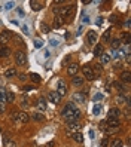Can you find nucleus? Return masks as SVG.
Masks as SVG:
<instances>
[{
  "instance_id": "obj_29",
  "label": "nucleus",
  "mask_w": 131,
  "mask_h": 147,
  "mask_svg": "<svg viewBox=\"0 0 131 147\" xmlns=\"http://www.w3.org/2000/svg\"><path fill=\"white\" fill-rule=\"evenodd\" d=\"M122 40H124V43H125V45H130V42H131V37H130V34L125 31V33H122Z\"/></svg>"
},
{
  "instance_id": "obj_33",
  "label": "nucleus",
  "mask_w": 131,
  "mask_h": 147,
  "mask_svg": "<svg viewBox=\"0 0 131 147\" xmlns=\"http://www.w3.org/2000/svg\"><path fill=\"white\" fill-rule=\"evenodd\" d=\"M101 40H103L104 43H107V42L110 40V31H109V30H107V31H104L103 37H101Z\"/></svg>"
},
{
  "instance_id": "obj_8",
  "label": "nucleus",
  "mask_w": 131,
  "mask_h": 147,
  "mask_svg": "<svg viewBox=\"0 0 131 147\" xmlns=\"http://www.w3.org/2000/svg\"><path fill=\"white\" fill-rule=\"evenodd\" d=\"M86 39H88L90 45H95V43H97V33H95L94 30H90L88 34H86Z\"/></svg>"
},
{
  "instance_id": "obj_13",
  "label": "nucleus",
  "mask_w": 131,
  "mask_h": 147,
  "mask_svg": "<svg viewBox=\"0 0 131 147\" xmlns=\"http://www.w3.org/2000/svg\"><path fill=\"white\" fill-rule=\"evenodd\" d=\"M36 106H37V110L40 111V113H42V111H45L46 110V100L45 98H39L37 102H36Z\"/></svg>"
},
{
  "instance_id": "obj_49",
  "label": "nucleus",
  "mask_w": 131,
  "mask_h": 147,
  "mask_svg": "<svg viewBox=\"0 0 131 147\" xmlns=\"http://www.w3.org/2000/svg\"><path fill=\"white\" fill-rule=\"evenodd\" d=\"M0 132H2V128H0Z\"/></svg>"
},
{
  "instance_id": "obj_2",
  "label": "nucleus",
  "mask_w": 131,
  "mask_h": 147,
  "mask_svg": "<svg viewBox=\"0 0 131 147\" xmlns=\"http://www.w3.org/2000/svg\"><path fill=\"white\" fill-rule=\"evenodd\" d=\"M11 37H12V33L9 30H3L0 33V45H6L11 40Z\"/></svg>"
},
{
  "instance_id": "obj_14",
  "label": "nucleus",
  "mask_w": 131,
  "mask_h": 147,
  "mask_svg": "<svg viewBox=\"0 0 131 147\" xmlns=\"http://www.w3.org/2000/svg\"><path fill=\"white\" fill-rule=\"evenodd\" d=\"M106 125H107L109 128H119V120H118V119H113V117H107Z\"/></svg>"
},
{
  "instance_id": "obj_47",
  "label": "nucleus",
  "mask_w": 131,
  "mask_h": 147,
  "mask_svg": "<svg viewBox=\"0 0 131 147\" xmlns=\"http://www.w3.org/2000/svg\"><path fill=\"white\" fill-rule=\"evenodd\" d=\"M125 27H127V30L130 28V20H127V21H125Z\"/></svg>"
},
{
  "instance_id": "obj_7",
  "label": "nucleus",
  "mask_w": 131,
  "mask_h": 147,
  "mask_svg": "<svg viewBox=\"0 0 131 147\" xmlns=\"http://www.w3.org/2000/svg\"><path fill=\"white\" fill-rule=\"evenodd\" d=\"M57 94L60 95V97H64V95L67 94V83L64 80L58 82V91H57Z\"/></svg>"
},
{
  "instance_id": "obj_5",
  "label": "nucleus",
  "mask_w": 131,
  "mask_h": 147,
  "mask_svg": "<svg viewBox=\"0 0 131 147\" xmlns=\"http://www.w3.org/2000/svg\"><path fill=\"white\" fill-rule=\"evenodd\" d=\"M15 61L18 65H24L25 61H27V57H25V54L22 52V51H18V52L15 54Z\"/></svg>"
},
{
  "instance_id": "obj_6",
  "label": "nucleus",
  "mask_w": 131,
  "mask_h": 147,
  "mask_svg": "<svg viewBox=\"0 0 131 147\" xmlns=\"http://www.w3.org/2000/svg\"><path fill=\"white\" fill-rule=\"evenodd\" d=\"M29 120H30L29 113H25V111H20L18 116H16V120H15V122H16V123H27Z\"/></svg>"
},
{
  "instance_id": "obj_45",
  "label": "nucleus",
  "mask_w": 131,
  "mask_h": 147,
  "mask_svg": "<svg viewBox=\"0 0 131 147\" xmlns=\"http://www.w3.org/2000/svg\"><path fill=\"white\" fill-rule=\"evenodd\" d=\"M107 144H109V141H107V140H103V141H101V146H103V147H106Z\"/></svg>"
},
{
  "instance_id": "obj_40",
  "label": "nucleus",
  "mask_w": 131,
  "mask_h": 147,
  "mask_svg": "<svg viewBox=\"0 0 131 147\" xmlns=\"http://www.w3.org/2000/svg\"><path fill=\"white\" fill-rule=\"evenodd\" d=\"M113 86H115V88H118L119 91H122V89H124V88H122V85H121L119 82H115V83H113Z\"/></svg>"
},
{
  "instance_id": "obj_24",
  "label": "nucleus",
  "mask_w": 131,
  "mask_h": 147,
  "mask_svg": "<svg viewBox=\"0 0 131 147\" xmlns=\"http://www.w3.org/2000/svg\"><path fill=\"white\" fill-rule=\"evenodd\" d=\"M72 138L76 141V143H83V135L81 134V132H76V134H73L72 135Z\"/></svg>"
},
{
  "instance_id": "obj_9",
  "label": "nucleus",
  "mask_w": 131,
  "mask_h": 147,
  "mask_svg": "<svg viewBox=\"0 0 131 147\" xmlns=\"http://www.w3.org/2000/svg\"><path fill=\"white\" fill-rule=\"evenodd\" d=\"M48 100H49L51 102H54V104H57V102H60L61 97L57 94V91H51V92H49V95H48Z\"/></svg>"
},
{
  "instance_id": "obj_36",
  "label": "nucleus",
  "mask_w": 131,
  "mask_h": 147,
  "mask_svg": "<svg viewBox=\"0 0 131 147\" xmlns=\"http://www.w3.org/2000/svg\"><path fill=\"white\" fill-rule=\"evenodd\" d=\"M34 46H36V48H42L43 46V42L40 39H36V40H34Z\"/></svg>"
},
{
  "instance_id": "obj_46",
  "label": "nucleus",
  "mask_w": 131,
  "mask_h": 147,
  "mask_svg": "<svg viewBox=\"0 0 131 147\" xmlns=\"http://www.w3.org/2000/svg\"><path fill=\"white\" fill-rule=\"evenodd\" d=\"M29 106V100H24L22 101V107H27Z\"/></svg>"
},
{
  "instance_id": "obj_1",
  "label": "nucleus",
  "mask_w": 131,
  "mask_h": 147,
  "mask_svg": "<svg viewBox=\"0 0 131 147\" xmlns=\"http://www.w3.org/2000/svg\"><path fill=\"white\" fill-rule=\"evenodd\" d=\"M75 110H76L75 104H73V102H69V104H66V107H64L63 110H61V116H63V117L66 119L67 116H70Z\"/></svg>"
},
{
  "instance_id": "obj_31",
  "label": "nucleus",
  "mask_w": 131,
  "mask_h": 147,
  "mask_svg": "<svg viewBox=\"0 0 131 147\" xmlns=\"http://www.w3.org/2000/svg\"><path fill=\"white\" fill-rule=\"evenodd\" d=\"M40 30H42V33H49L51 31V27H49L46 22H42L40 24Z\"/></svg>"
},
{
  "instance_id": "obj_27",
  "label": "nucleus",
  "mask_w": 131,
  "mask_h": 147,
  "mask_svg": "<svg viewBox=\"0 0 131 147\" xmlns=\"http://www.w3.org/2000/svg\"><path fill=\"white\" fill-rule=\"evenodd\" d=\"M16 74H18V73H16V70H15V68H9V70H6V73H5V77H15Z\"/></svg>"
},
{
  "instance_id": "obj_16",
  "label": "nucleus",
  "mask_w": 131,
  "mask_h": 147,
  "mask_svg": "<svg viewBox=\"0 0 131 147\" xmlns=\"http://www.w3.org/2000/svg\"><path fill=\"white\" fill-rule=\"evenodd\" d=\"M119 115H121V110H119V109H115V107H113V109H110V110H109V116H107V117H113V119H118V117H119Z\"/></svg>"
},
{
  "instance_id": "obj_37",
  "label": "nucleus",
  "mask_w": 131,
  "mask_h": 147,
  "mask_svg": "<svg viewBox=\"0 0 131 147\" xmlns=\"http://www.w3.org/2000/svg\"><path fill=\"white\" fill-rule=\"evenodd\" d=\"M31 89H34L31 85H25L24 88H22V91H25V92H29V91H31Z\"/></svg>"
},
{
  "instance_id": "obj_17",
  "label": "nucleus",
  "mask_w": 131,
  "mask_h": 147,
  "mask_svg": "<svg viewBox=\"0 0 131 147\" xmlns=\"http://www.w3.org/2000/svg\"><path fill=\"white\" fill-rule=\"evenodd\" d=\"M11 55V49L7 48V46H0V57L2 58H6V57H9Z\"/></svg>"
},
{
  "instance_id": "obj_32",
  "label": "nucleus",
  "mask_w": 131,
  "mask_h": 147,
  "mask_svg": "<svg viewBox=\"0 0 131 147\" xmlns=\"http://www.w3.org/2000/svg\"><path fill=\"white\" fill-rule=\"evenodd\" d=\"M110 45H112L113 49H118V48L121 46V40H119V39H113V40L110 42Z\"/></svg>"
},
{
  "instance_id": "obj_30",
  "label": "nucleus",
  "mask_w": 131,
  "mask_h": 147,
  "mask_svg": "<svg viewBox=\"0 0 131 147\" xmlns=\"http://www.w3.org/2000/svg\"><path fill=\"white\" fill-rule=\"evenodd\" d=\"M15 100V95L12 92H6V98H5V102H14Z\"/></svg>"
},
{
  "instance_id": "obj_23",
  "label": "nucleus",
  "mask_w": 131,
  "mask_h": 147,
  "mask_svg": "<svg viewBox=\"0 0 131 147\" xmlns=\"http://www.w3.org/2000/svg\"><path fill=\"white\" fill-rule=\"evenodd\" d=\"M63 24H64V20L61 18L60 15H57V16H55V20H54V25H55L57 28H60V27H61V25H63Z\"/></svg>"
},
{
  "instance_id": "obj_11",
  "label": "nucleus",
  "mask_w": 131,
  "mask_h": 147,
  "mask_svg": "<svg viewBox=\"0 0 131 147\" xmlns=\"http://www.w3.org/2000/svg\"><path fill=\"white\" fill-rule=\"evenodd\" d=\"M77 70H79V65H77L76 63H73V64H70L67 67V74L69 76H76Z\"/></svg>"
},
{
  "instance_id": "obj_34",
  "label": "nucleus",
  "mask_w": 131,
  "mask_h": 147,
  "mask_svg": "<svg viewBox=\"0 0 131 147\" xmlns=\"http://www.w3.org/2000/svg\"><path fill=\"white\" fill-rule=\"evenodd\" d=\"M5 98H6V89L0 88V102H5Z\"/></svg>"
},
{
  "instance_id": "obj_44",
  "label": "nucleus",
  "mask_w": 131,
  "mask_h": 147,
  "mask_svg": "<svg viewBox=\"0 0 131 147\" xmlns=\"http://www.w3.org/2000/svg\"><path fill=\"white\" fill-rule=\"evenodd\" d=\"M15 6V3H12V2H9V3H7L6 5V9H11V7H14Z\"/></svg>"
},
{
  "instance_id": "obj_18",
  "label": "nucleus",
  "mask_w": 131,
  "mask_h": 147,
  "mask_svg": "<svg viewBox=\"0 0 131 147\" xmlns=\"http://www.w3.org/2000/svg\"><path fill=\"white\" fill-rule=\"evenodd\" d=\"M30 6H31L33 11H40L42 6H43V3H42V2H36V0H31V2H30Z\"/></svg>"
},
{
  "instance_id": "obj_25",
  "label": "nucleus",
  "mask_w": 131,
  "mask_h": 147,
  "mask_svg": "<svg viewBox=\"0 0 131 147\" xmlns=\"http://www.w3.org/2000/svg\"><path fill=\"white\" fill-rule=\"evenodd\" d=\"M29 77L31 79V82H33V83H39V82H40V76H39L37 73H30V76H29Z\"/></svg>"
},
{
  "instance_id": "obj_43",
  "label": "nucleus",
  "mask_w": 131,
  "mask_h": 147,
  "mask_svg": "<svg viewBox=\"0 0 131 147\" xmlns=\"http://www.w3.org/2000/svg\"><path fill=\"white\" fill-rule=\"evenodd\" d=\"M5 111V102H0V115Z\"/></svg>"
},
{
  "instance_id": "obj_48",
  "label": "nucleus",
  "mask_w": 131,
  "mask_h": 147,
  "mask_svg": "<svg viewBox=\"0 0 131 147\" xmlns=\"http://www.w3.org/2000/svg\"><path fill=\"white\" fill-rule=\"evenodd\" d=\"M95 70H97V71L100 73V71H101V67H100V65H95Z\"/></svg>"
},
{
  "instance_id": "obj_10",
  "label": "nucleus",
  "mask_w": 131,
  "mask_h": 147,
  "mask_svg": "<svg viewBox=\"0 0 131 147\" xmlns=\"http://www.w3.org/2000/svg\"><path fill=\"white\" fill-rule=\"evenodd\" d=\"M79 116H81V111L76 109V110L73 111V113H72L70 116H67V117H66V120H67L69 123H72V122H76V120L79 119Z\"/></svg>"
},
{
  "instance_id": "obj_39",
  "label": "nucleus",
  "mask_w": 131,
  "mask_h": 147,
  "mask_svg": "<svg viewBox=\"0 0 131 147\" xmlns=\"http://www.w3.org/2000/svg\"><path fill=\"white\" fill-rule=\"evenodd\" d=\"M106 120H103V122H100V129H103V131H106Z\"/></svg>"
},
{
  "instance_id": "obj_19",
  "label": "nucleus",
  "mask_w": 131,
  "mask_h": 147,
  "mask_svg": "<svg viewBox=\"0 0 131 147\" xmlns=\"http://www.w3.org/2000/svg\"><path fill=\"white\" fill-rule=\"evenodd\" d=\"M103 52H104L103 45H95V48H94V55H95V57H101Z\"/></svg>"
},
{
  "instance_id": "obj_3",
  "label": "nucleus",
  "mask_w": 131,
  "mask_h": 147,
  "mask_svg": "<svg viewBox=\"0 0 131 147\" xmlns=\"http://www.w3.org/2000/svg\"><path fill=\"white\" fill-rule=\"evenodd\" d=\"M82 71H83V77H86L88 80H94L95 79V74H94V70L90 67V65H85L82 68Z\"/></svg>"
},
{
  "instance_id": "obj_12",
  "label": "nucleus",
  "mask_w": 131,
  "mask_h": 147,
  "mask_svg": "<svg viewBox=\"0 0 131 147\" xmlns=\"http://www.w3.org/2000/svg\"><path fill=\"white\" fill-rule=\"evenodd\" d=\"M72 11H73V5H67V6H64L63 9L60 11V16H61V18H64V16L70 15Z\"/></svg>"
},
{
  "instance_id": "obj_15",
  "label": "nucleus",
  "mask_w": 131,
  "mask_h": 147,
  "mask_svg": "<svg viewBox=\"0 0 131 147\" xmlns=\"http://www.w3.org/2000/svg\"><path fill=\"white\" fill-rule=\"evenodd\" d=\"M73 101L85 102V94H83V92H76V94H73Z\"/></svg>"
},
{
  "instance_id": "obj_42",
  "label": "nucleus",
  "mask_w": 131,
  "mask_h": 147,
  "mask_svg": "<svg viewBox=\"0 0 131 147\" xmlns=\"http://www.w3.org/2000/svg\"><path fill=\"white\" fill-rule=\"evenodd\" d=\"M109 20H110V22H116V21H118V16H116V15H112Z\"/></svg>"
},
{
  "instance_id": "obj_21",
  "label": "nucleus",
  "mask_w": 131,
  "mask_h": 147,
  "mask_svg": "<svg viewBox=\"0 0 131 147\" xmlns=\"http://www.w3.org/2000/svg\"><path fill=\"white\" fill-rule=\"evenodd\" d=\"M72 82H73V85H75V86H81V85L83 83V77L73 76V77H72Z\"/></svg>"
},
{
  "instance_id": "obj_35",
  "label": "nucleus",
  "mask_w": 131,
  "mask_h": 147,
  "mask_svg": "<svg viewBox=\"0 0 131 147\" xmlns=\"http://www.w3.org/2000/svg\"><path fill=\"white\" fill-rule=\"evenodd\" d=\"M33 119H34V120H39V122H40V120H43V115L40 113V111H36V113H33Z\"/></svg>"
},
{
  "instance_id": "obj_26",
  "label": "nucleus",
  "mask_w": 131,
  "mask_h": 147,
  "mask_svg": "<svg viewBox=\"0 0 131 147\" xmlns=\"http://www.w3.org/2000/svg\"><path fill=\"white\" fill-rule=\"evenodd\" d=\"M110 147H122V141L119 140V138H113V140L110 141Z\"/></svg>"
},
{
  "instance_id": "obj_4",
  "label": "nucleus",
  "mask_w": 131,
  "mask_h": 147,
  "mask_svg": "<svg viewBox=\"0 0 131 147\" xmlns=\"http://www.w3.org/2000/svg\"><path fill=\"white\" fill-rule=\"evenodd\" d=\"M81 128H82V126H81L79 123H70V125H69V128H67V131H66V132H67V135H69V137H72L73 134L79 132V131H81Z\"/></svg>"
},
{
  "instance_id": "obj_28",
  "label": "nucleus",
  "mask_w": 131,
  "mask_h": 147,
  "mask_svg": "<svg viewBox=\"0 0 131 147\" xmlns=\"http://www.w3.org/2000/svg\"><path fill=\"white\" fill-rule=\"evenodd\" d=\"M100 61H101V64H107V63L110 61V55H109V54H103V55L100 57Z\"/></svg>"
},
{
  "instance_id": "obj_20",
  "label": "nucleus",
  "mask_w": 131,
  "mask_h": 147,
  "mask_svg": "<svg viewBox=\"0 0 131 147\" xmlns=\"http://www.w3.org/2000/svg\"><path fill=\"white\" fill-rule=\"evenodd\" d=\"M121 80L128 83V82L131 80V73H130V71H122V73H121Z\"/></svg>"
},
{
  "instance_id": "obj_38",
  "label": "nucleus",
  "mask_w": 131,
  "mask_h": 147,
  "mask_svg": "<svg viewBox=\"0 0 131 147\" xmlns=\"http://www.w3.org/2000/svg\"><path fill=\"white\" fill-rule=\"evenodd\" d=\"M100 111H101V107L100 106H95L94 107V115H100Z\"/></svg>"
},
{
  "instance_id": "obj_41",
  "label": "nucleus",
  "mask_w": 131,
  "mask_h": 147,
  "mask_svg": "<svg viewBox=\"0 0 131 147\" xmlns=\"http://www.w3.org/2000/svg\"><path fill=\"white\" fill-rule=\"evenodd\" d=\"M18 79L24 82V80H27V79H29V76H25V74H20V76H18Z\"/></svg>"
},
{
  "instance_id": "obj_22",
  "label": "nucleus",
  "mask_w": 131,
  "mask_h": 147,
  "mask_svg": "<svg viewBox=\"0 0 131 147\" xmlns=\"http://www.w3.org/2000/svg\"><path fill=\"white\" fill-rule=\"evenodd\" d=\"M3 146L5 147H15V143L11 140L9 137H3Z\"/></svg>"
}]
</instances>
